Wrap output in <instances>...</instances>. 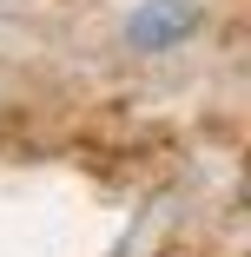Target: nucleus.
<instances>
[{"mask_svg": "<svg viewBox=\"0 0 251 257\" xmlns=\"http://www.w3.org/2000/svg\"><path fill=\"white\" fill-rule=\"evenodd\" d=\"M198 27V0H139V14L126 20V46L139 53H165V46H185Z\"/></svg>", "mask_w": 251, "mask_h": 257, "instance_id": "obj_1", "label": "nucleus"}, {"mask_svg": "<svg viewBox=\"0 0 251 257\" xmlns=\"http://www.w3.org/2000/svg\"><path fill=\"white\" fill-rule=\"evenodd\" d=\"M238 204H244V211H251V165H244V185H238Z\"/></svg>", "mask_w": 251, "mask_h": 257, "instance_id": "obj_2", "label": "nucleus"}]
</instances>
